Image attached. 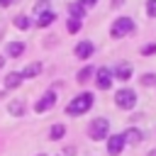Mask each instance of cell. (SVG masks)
<instances>
[{
	"mask_svg": "<svg viewBox=\"0 0 156 156\" xmlns=\"http://www.w3.org/2000/svg\"><path fill=\"white\" fill-rule=\"evenodd\" d=\"M90 105H93V95H90V93H80L78 98H73V100L68 102L66 112L76 117V115H83V112H88V110H90Z\"/></svg>",
	"mask_w": 156,
	"mask_h": 156,
	"instance_id": "cell-1",
	"label": "cell"
},
{
	"mask_svg": "<svg viewBox=\"0 0 156 156\" xmlns=\"http://www.w3.org/2000/svg\"><path fill=\"white\" fill-rule=\"evenodd\" d=\"M107 134H110V122L105 117H98V119L90 122V127H88V136L90 139L100 141V139H107Z\"/></svg>",
	"mask_w": 156,
	"mask_h": 156,
	"instance_id": "cell-2",
	"label": "cell"
},
{
	"mask_svg": "<svg viewBox=\"0 0 156 156\" xmlns=\"http://www.w3.org/2000/svg\"><path fill=\"white\" fill-rule=\"evenodd\" d=\"M129 32H134V20H132V17H119V20L112 22L110 34H112L115 39H122V37H127Z\"/></svg>",
	"mask_w": 156,
	"mask_h": 156,
	"instance_id": "cell-3",
	"label": "cell"
},
{
	"mask_svg": "<svg viewBox=\"0 0 156 156\" xmlns=\"http://www.w3.org/2000/svg\"><path fill=\"white\" fill-rule=\"evenodd\" d=\"M115 102H117V107L129 110V107H134V105H136V93H134L132 88H122V90H117Z\"/></svg>",
	"mask_w": 156,
	"mask_h": 156,
	"instance_id": "cell-4",
	"label": "cell"
},
{
	"mask_svg": "<svg viewBox=\"0 0 156 156\" xmlns=\"http://www.w3.org/2000/svg\"><path fill=\"white\" fill-rule=\"evenodd\" d=\"M54 102H56V93H54V90H49V93H44V95L37 100L34 110H37V112H46V110H51V107H54Z\"/></svg>",
	"mask_w": 156,
	"mask_h": 156,
	"instance_id": "cell-5",
	"label": "cell"
},
{
	"mask_svg": "<svg viewBox=\"0 0 156 156\" xmlns=\"http://www.w3.org/2000/svg\"><path fill=\"white\" fill-rule=\"evenodd\" d=\"M122 149H124V139H122V134L107 136V154H110V156H117V154H122Z\"/></svg>",
	"mask_w": 156,
	"mask_h": 156,
	"instance_id": "cell-6",
	"label": "cell"
},
{
	"mask_svg": "<svg viewBox=\"0 0 156 156\" xmlns=\"http://www.w3.org/2000/svg\"><path fill=\"white\" fill-rule=\"evenodd\" d=\"M112 85V71L110 68H98V88L107 90Z\"/></svg>",
	"mask_w": 156,
	"mask_h": 156,
	"instance_id": "cell-7",
	"label": "cell"
},
{
	"mask_svg": "<svg viewBox=\"0 0 156 156\" xmlns=\"http://www.w3.org/2000/svg\"><path fill=\"white\" fill-rule=\"evenodd\" d=\"M93 51H95L93 41H80V44L76 46V56H78V58H88V56H93Z\"/></svg>",
	"mask_w": 156,
	"mask_h": 156,
	"instance_id": "cell-8",
	"label": "cell"
},
{
	"mask_svg": "<svg viewBox=\"0 0 156 156\" xmlns=\"http://www.w3.org/2000/svg\"><path fill=\"white\" fill-rule=\"evenodd\" d=\"M122 139H124V144H132V146H134V144H139V141L144 139V134H141L139 129H127V132L122 134Z\"/></svg>",
	"mask_w": 156,
	"mask_h": 156,
	"instance_id": "cell-9",
	"label": "cell"
},
{
	"mask_svg": "<svg viewBox=\"0 0 156 156\" xmlns=\"http://www.w3.org/2000/svg\"><path fill=\"white\" fill-rule=\"evenodd\" d=\"M112 76H117L119 80H129V78H132V66H129V63H119Z\"/></svg>",
	"mask_w": 156,
	"mask_h": 156,
	"instance_id": "cell-10",
	"label": "cell"
},
{
	"mask_svg": "<svg viewBox=\"0 0 156 156\" xmlns=\"http://www.w3.org/2000/svg\"><path fill=\"white\" fill-rule=\"evenodd\" d=\"M20 83H22V73H7V78H5V88H20Z\"/></svg>",
	"mask_w": 156,
	"mask_h": 156,
	"instance_id": "cell-11",
	"label": "cell"
},
{
	"mask_svg": "<svg viewBox=\"0 0 156 156\" xmlns=\"http://www.w3.org/2000/svg\"><path fill=\"white\" fill-rule=\"evenodd\" d=\"M41 73V63H29L24 71H22V78H34Z\"/></svg>",
	"mask_w": 156,
	"mask_h": 156,
	"instance_id": "cell-12",
	"label": "cell"
},
{
	"mask_svg": "<svg viewBox=\"0 0 156 156\" xmlns=\"http://www.w3.org/2000/svg\"><path fill=\"white\" fill-rule=\"evenodd\" d=\"M22 51H24V44H20V41L7 44V56H22Z\"/></svg>",
	"mask_w": 156,
	"mask_h": 156,
	"instance_id": "cell-13",
	"label": "cell"
},
{
	"mask_svg": "<svg viewBox=\"0 0 156 156\" xmlns=\"http://www.w3.org/2000/svg\"><path fill=\"white\" fill-rule=\"evenodd\" d=\"M54 20H56V15H54V12H44V15H39V17H37V24H39V27H49Z\"/></svg>",
	"mask_w": 156,
	"mask_h": 156,
	"instance_id": "cell-14",
	"label": "cell"
},
{
	"mask_svg": "<svg viewBox=\"0 0 156 156\" xmlns=\"http://www.w3.org/2000/svg\"><path fill=\"white\" fill-rule=\"evenodd\" d=\"M34 12H37V17H39V15H44V12H51V5H49V0H39V2L34 5Z\"/></svg>",
	"mask_w": 156,
	"mask_h": 156,
	"instance_id": "cell-15",
	"label": "cell"
},
{
	"mask_svg": "<svg viewBox=\"0 0 156 156\" xmlns=\"http://www.w3.org/2000/svg\"><path fill=\"white\" fill-rule=\"evenodd\" d=\"M68 10H71V17H73V20H83V15H85V7H80L78 2H73Z\"/></svg>",
	"mask_w": 156,
	"mask_h": 156,
	"instance_id": "cell-16",
	"label": "cell"
},
{
	"mask_svg": "<svg viewBox=\"0 0 156 156\" xmlns=\"http://www.w3.org/2000/svg\"><path fill=\"white\" fill-rule=\"evenodd\" d=\"M63 134H66V127H63V124H54V127H51V132H49V136H51V139H61Z\"/></svg>",
	"mask_w": 156,
	"mask_h": 156,
	"instance_id": "cell-17",
	"label": "cell"
},
{
	"mask_svg": "<svg viewBox=\"0 0 156 156\" xmlns=\"http://www.w3.org/2000/svg\"><path fill=\"white\" fill-rule=\"evenodd\" d=\"M90 76H93V68H90V66L80 68V71H78V83H85V80H88Z\"/></svg>",
	"mask_w": 156,
	"mask_h": 156,
	"instance_id": "cell-18",
	"label": "cell"
},
{
	"mask_svg": "<svg viewBox=\"0 0 156 156\" xmlns=\"http://www.w3.org/2000/svg\"><path fill=\"white\" fill-rule=\"evenodd\" d=\"M15 27H20V29H27V27H29V20H27L24 15H17V17H15Z\"/></svg>",
	"mask_w": 156,
	"mask_h": 156,
	"instance_id": "cell-19",
	"label": "cell"
},
{
	"mask_svg": "<svg viewBox=\"0 0 156 156\" xmlns=\"http://www.w3.org/2000/svg\"><path fill=\"white\" fill-rule=\"evenodd\" d=\"M22 112H24V105H22V102H10V115L17 117V115H22Z\"/></svg>",
	"mask_w": 156,
	"mask_h": 156,
	"instance_id": "cell-20",
	"label": "cell"
},
{
	"mask_svg": "<svg viewBox=\"0 0 156 156\" xmlns=\"http://www.w3.org/2000/svg\"><path fill=\"white\" fill-rule=\"evenodd\" d=\"M66 27H68V32H71V34H76V32H78V29H80V20H73V17H71V20H68V24H66Z\"/></svg>",
	"mask_w": 156,
	"mask_h": 156,
	"instance_id": "cell-21",
	"label": "cell"
},
{
	"mask_svg": "<svg viewBox=\"0 0 156 156\" xmlns=\"http://www.w3.org/2000/svg\"><path fill=\"white\" fill-rule=\"evenodd\" d=\"M146 15L149 17H156V0H149L146 2Z\"/></svg>",
	"mask_w": 156,
	"mask_h": 156,
	"instance_id": "cell-22",
	"label": "cell"
},
{
	"mask_svg": "<svg viewBox=\"0 0 156 156\" xmlns=\"http://www.w3.org/2000/svg\"><path fill=\"white\" fill-rule=\"evenodd\" d=\"M154 83H156V76H151V73L141 76V85H154Z\"/></svg>",
	"mask_w": 156,
	"mask_h": 156,
	"instance_id": "cell-23",
	"label": "cell"
},
{
	"mask_svg": "<svg viewBox=\"0 0 156 156\" xmlns=\"http://www.w3.org/2000/svg\"><path fill=\"white\" fill-rule=\"evenodd\" d=\"M141 54H144V56H151V54H156V44H146V46L141 49Z\"/></svg>",
	"mask_w": 156,
	"mask_h": 156,
	"instance_id": "cell-24",
	"label": "cell"
},
{
	"mask_svg": "<svg viewBox=\"0 0 156 156\" xmlns=\"http://www.w3.org/2000/svg\"><path fill=\"white\" fill-rule=\"evenodd\" d=\"M95 2H98V0H78L80 7H90V5H95Z\"/></svg>",
	"mask_w": 156,
	"mask_h": 156,
	"instance_id": "cell-25",
	"label": "cell"
},
{
	"mask_svg": "<svg viewBox=\"0 0 156 156\" xmlns=\"http://www.w3.org/2000/svg\"><path fill=\"white\" fill-rule=\"evenodd\" d=\"M12 2H15V0H0V5H2V7H7V5H12Z\"/></svg>",
	"mask_w": 156,
	"mask_h": 156,
	"instance_id": "cell-26",
	"label": "cell"
},
{
	"mask_svg": "<svg viewBox=\"0 0 156 156\" xmlns=\"http://www.w3.org/2000/svg\"><path fill=\"white\" fill-rule=\"evenodd\" d=\"M2 66H5V58H2V56H0V68H2Z\"/></svg>",
	"mask_w": 156,
	"mask_h": 156,
	"instance_id": "cell-27",
	"label": "cell"
},
{
	"mask_svg": "<svg viewBox=\"0 0 156 156\" xmlns=\"http://www.w3.org/2000/svg\"><path fill=\"white\" fill-rule=\"evenodd\" d=\"M39 156H44V154H39Z\"/></svg>",
	"mask_w": 156,
	"mask_h": 156,
	"instance_id": "cell-28",
	"label": "cell"
},
{
	"mask_svg": "<svg viewBox=\"0 0 156 156\" xmlns=\"http://www.w3.org/2000/svg\"><path fill=\"white\" fill-rule=\"evenodd\" d=\"M154 156H156V154H154Z\"/></svg>",
	"mask_w": 156,
	"mask_h": 156,
	"instance_id": "cell-29",
	"label": "cell"
}]
</instances>
